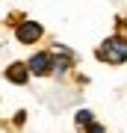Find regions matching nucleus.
I'll return each mask as SVG.
<instances>
[{"mask_svg": "<svg viewBox=\"0 0 127 133\" xmlns=\"http://www.w3.org/2000/svg\"><path fill=\"white\" fill-rule=\"evenodd\" d=\"M77 124H80V127H89V124L95 121V115L89 112V109H80V112H77V118H74Z\"/></svg>", "mask_w": 127, "mask_h": 133, "instance_id": "39448f33", "label": "nucleus"}, {"mask_svg": "<svg viewBox=\"0 0 127 133\" xmlns=\"http://www.w3.org/2000/svg\"><path fill=\"white\" fill-rule=\"evenodd\" d=\"M6 80L9 83H18V86H24L30 80V68L24 65V62H12L9 68H6Z\"/></svg>", "mask_w": 127, "mask_h": 133, "instance_id": "20e7f679", "label": "nucleus"}, {"mask_svg": "<svg viewBox=\"0 0 127 133\" xmlns=\"http://www.w3.org/2000/svg\"><path fill=\"white\" fill-rule=\"evenodd\" d=\"M15 38H18L21 44H36L38 38H42V24H36V21H24V24L15 27Z\"/></svg>", "mask_w": 127, "mask_h": 133, "instance_id": "f03ea898", "label": "nucleus"}, {"mask_svg": "<svg viewBox=\"0 0 127 133\" xmlns=\"http://www.w3.org/2000/svg\"><path fill=\"white\" fill-rule=\"evenodd\" d=\"M86 130H89V133H106L104 127H101V124H95V121H92V124H89V127H86Z\"/></svg>", "mask_w": 127, "mask_h": 133, "instance_id": "423d86ee", "label": "nucleus"}, {"mask_svg": "<svg viewBox=\"0 0 127 133\" xmlns=\"http://www.w3.org/2000/svg\"><path fill=\"white\" fill-rule=\"evenodd\" d=\"M98 59H101V62H112V65L124 62V59H127V42L118 38V36L106 38V42L98 48Z\"/></svg>", "mask_w": 127, "mask_h": 133, "instance_id": "f257e3e1", "label": "nucleus"}, {"mask_svg": "<svg viewBox=\"0 0 127 133\" xmlns=\"http://www.w3.org/2000/svg\"><path fill=\"white\" fill-rule=\"evenodd\" d=\"M27 68H30V74L44 77V74H50V71H53V56H50V53H36V56L27 62Z\"/></svg>", "mask_w": 127, "mask_h": 133, "instance_id": "7ed1b4c3", "label": "nucleus"}]
</instances>
